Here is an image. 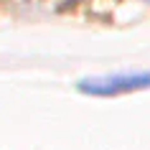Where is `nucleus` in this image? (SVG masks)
Listing matches in <instances>:
<instances>
[{
  "instance_id": "nucleus-1",
  "label": "nucleus",
  "mask_w": 150,
  "mask_h": 150,
  "mask_svg": "<svg viewBox=\"0 0 150 150\" xmlns=\"http://www.w3.org/2000/svg\"><path fill=\"white\" fill-rule=\"evenodd\" d=\"M81 94L92 97H117L127 92L150 89V71H122V74H104V76H87L76 84Z\"/></svg>"
}]
</instances>
